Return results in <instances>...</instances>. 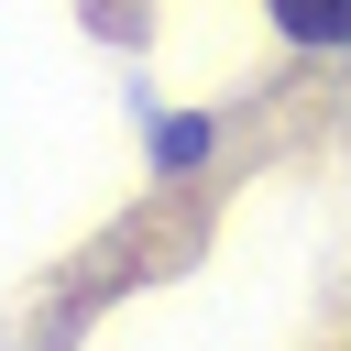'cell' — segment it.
I'll return each instance as SVG.
<instances>
[{
    "mask_svg": "<svg viewBox=\"0 0 351 351\" xmlns=\"http://www.w3.org/2000/svg\"><path fill=\"white\" fill-rule=\"evenodd\" d=\"M154 143H165V165H197V154H208V132H197V121H165Z\"/></svg>",
    "mask_w": 351,
    "mask_h": 351,
    "instance_id": "2",
    "label": "cell"
},
{
    "mask_svg": "<svg viewBox=\"0 0 351 351\" xmlns=\"http://www.w3.org/2000/svg\"><path fill=\"white\" fill-rule=\"evenodd\" d=\"M274 22L296 44H351V0H274Z\"/></svg>",
    "mask_w": 351,
    "mask_h": 351,
    "instance_id": "1",
    "label": "cell"
}]
</instances>
